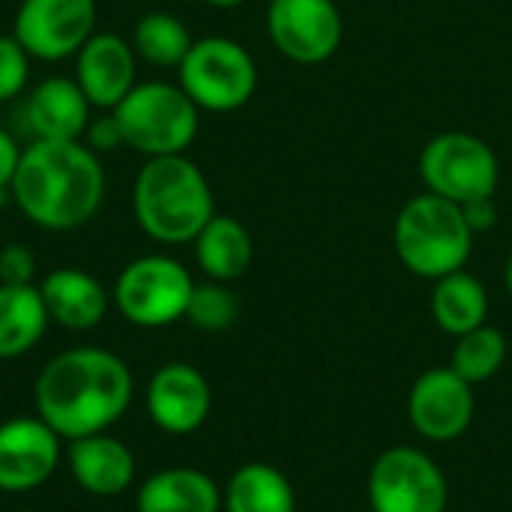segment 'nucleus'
Returning a JSON list of instances; mask_svg holds the SVG:
<instances>
[{
    "mask_svg": "<svg viewBox=\"0 0 512 512\" xmlns=\"http://www.w3.org/2000/svg\"><path fill=\"white\" fill-rule=\"evenodd\" d=\"M135 378L123 357L84 345L51 357L33 381V408L63 441L108 432L129 411Z\"/></svg>",
    "mask_w": 512,
    "mask_h": 512,
    "instance_id": "f257e3e1",
    "label": "nucleus"
},
{
    "mask_svg": "<svg viewBox=\"0 0 512 512\" xmlns=\"http://www.w3.org/2000/svg\"><path fill=\"white\" fill-rule=\"evenodd\" d=\"M12 204L42 231H75L87 225L105 198L99 153L84 141L33 138L9 183Z\"/></svg>",
    "mask_w": 512,
    "mask_h": 512,
    "instance_id": "f03ea898",
    "label": "nucleus"
},
{
    "mask_svg": "<svg viewBox=\"0 0 512 512\" xmlns=\"http://www.w3.org/2000/svg\"><path fill=\"white\" fill-rule=\"evenodd\" d=\"M132 213L138 228L162 243H195L216 216V201L204 171L186 156H156L141 165L132 183Z\"/></svg>",
    "mask_w": 512,
    "mask_h": 512,
    "instance_id": "7ed1b4c3",
    "label": "nucleus"
},
{
    "mask_svg": "<svg viewBox=\"0 0 512 512\" xmlns=\"http://www.w3.org/2000/svg\"><path fill=\"white\" fill-rule=\"evenodd\" d=\"M474 237L477 234L468 228L462 207L432 192L405 201L393 222L396 258L408 273L429 282L465 270L474 252Z\"/></svg>",
    "mask_w": 512,
    "mask_h": 512,
    "instance_id": "20e7f679",
    "label": "nucleus"
},
{
    "mask_svg": "<svg viewBox=\"0 0 512 512\" xmlns=\"http://www.w3.org/2000/svg\"><path fill=\"white\" fill-rule=\"evenodd\" d=\"M198 114L201 108L186 96V90L168 81L135 84L114 108L123 147L147 159L186 153L198 135Z\"/></svg>",
    "mask_w": 512,
    "mask_h": 512,
    "instance_id": "39448f33",
    "label": "nucleus"
},
{
    "mask_svg": "<svg viewBox=\"0 0 512 512\" xmlns=\"http://www.w3.org/2000/svg\"><path fill=\"white\" fill-rule=\"evenodd\" d=\"M177 84L201 111L228 114L255 96L258 66L237 39L204 36L192 42L189 54L177 66Z\"/></svg>",
    "mask_w": 512,
    "mask_h": 512,
    "instance_id": "423d86ee",
    "label": "nucleus"
},
{
    "mask_svg": "<svg viewBox=\"0 0 512 512\" xmlns=\"http://www.w3.org/2000/svg\"><path fill=\"white\" fill-rule=\"evenodd\" d=\"M195 279L171 255H141L114 282L117 312L141 330H162L186 318Z\"/></svg>",
    "mask_w": 512,
    "mask_h": 512,
    "instance_id": "0eeeda50",
    "label": "nucleus"
},
{
    "mask_svg": "<svg viewBox=\"0 0 512 512\" xmlns=\"http://www.w3.org/2000/svg\"><path fill=\"white\" fill-rule=\"evenodd\" d=\"M420 180L426 192L453 204L492 198L501 183V162L492 144L471 132H441L420 153Z\"/></svg>",
    "mask_w": 512,
    "mask_h": 512,
    "instance_id": "6e6552de",
    "label": "nucleus"
},
{
    "mask_svg": "<svg viewBox=\"0 0 512 512\" xmlns=\"http://www.w3.org/2000/svg\"><path fill=\"white\" fill-rule=\"evenodd\" d=\"M372 512H447L450 486L441 465L420 447H390L369 468Z\"/></svg>",
    "mask_w": 512,
    "mask_h": 512,
    "instance_id": "1a4fd4ad",
    "label": "nucleus"
},
{
    "mask_svg": "<svg viewBox=\"0 0 512 512\" xmlns=\"http://www.w3.org/2000/svg\"><path fill=\"white\" fill-rule=\"evenodd\" d=\"M267 36L291 63L318 66L342 48L345 21L336 0H270Z\"/></svg>",
    "mask_w": 512,
    "mask_h": 512,
    "instance_id": "9d476101",
    "label": "nucleus"
},
{
    "mask_svg": "<svg viewBox=\"0 0 512 512\" xmlns=\"http://www.w3.org/2000/svg\"><path fill=\"white\" fill-rule=\"evenodd\" d=\"M96 0H21L12 36L36 60L57 63L75 57L93 36Z\"/></svg>",
    "mask_w": 512,
    "mask_h": 512,
    "instance_id": "9b49d317",
    "label": "nucleus"
},
{
    "mask_svg": "<svg viewBox=\"0 0 512 512\" xmlns=\"http://www.w3.org/2000/svg\"><path fill=\"white\" fill-rule=\"evenodd\" d=\"M474 414V384L450 366L426 369L408 390V423L426 441L450 444L462 438L471 429Z\"/></svg>",
    "mask_w": 512,
    "mask_h": 512,
    "instance_id": "f8f14e48",
    "label": "nucleus"
},
{
    "mask_svg": "<svg viewBox=\"0 0 512 512\" xmlns=\"http://www.w3.org/2000/svg\"><path fill=\"white\" fill-rule=\"evenodd\" d=\"M63 462V438L36 414L0 423V492L27 495L45 486Z\"/></svg>",
    "mask_w": 512,
    "mask_h": 512,
    "instance_id": "ddd939ff",
    "label": "nucleus"
},
{
    "mask_svg": "<svg viewBox=\"0 0 512 512\" xmlns=\"http://www.w3.org/2000/svg\"><path fill=\"white\" fill-rule=\"evenodd\" d=\"M144 408L150 423L165 435L198 432L213 408V390L204 372L192 363L159 366L144 390Z\"/></svg>",
    "mask_w": 512,
    "mask_h": 512,
    "instance_id": "4468645a",
    "label": "nucleus"
},
{
    "mask_svg": "<svg viewBox=\"0 0 512 512\" xmlns=\"http://www.w3.org/2000/svg\"><path fill=\"white\" fill-rule=\"evenodd\" d=\"M138 54L132 42L114 33H93L75 54V81L87 102L99 111H114L135 81Z\"/></svg>",
    "mask_w": 512,
    "mask_h": 512,
    "instance_id": "2eb2a0df",
    "label": "nucleus"
},
{
    "mask_svg": "<svg viewBox=\"0 0 512 512\" xmlns=\"http://www.w3.org/2000/svg\"><path fill=\"white\" fill-rule=\"evenodd\" d=\"M66 462L78 489L93 498H117L129 492L138 474L135 453L126 447V441L108 432L69 441Z\"/></svg>",
    "mask_w": 512,
    "mask_h": 512,
    "instance_id": "dca6fc26",
    "label": "nucleus"
},
{
    "mask_svg": "<svg viewBox=\"0 0 512 512\" xmlns=\"http://www.w3.org/2000/svg\"><path fill=\"white\" fill-rule=\"evenodd\" d=\"M93 105L75 78H45L24 99V120L33 138L42 141H81Z\"/></svg>",
    "mask_w": 512,
    "mask_h": 512,
    "instance_id": "f3484780",
    "label": "nucleus"
},
{
    "mask_svg": "<svg viewBox=\"0 0 512 512\" xmlns=\"http://www.w3.org/2000/svg\"><path fill=\"white\" fill-rule=\"evenodd\" d=\"M39 294H42L48 321L72 333H87L99 327L111 303L102 282L78 267L51 270L39 282Z\"/></svg>",
    "mask_w": 512,
    "mask_h": 512,
    "instance_id": "a211bd4d",
    "label": "nucleus"
},
{
    "mask_svg": "<svg viewBox=\"0 0 512 512\" xmlns=\"http://www.w3.org/2000/svg\"><path fill=\"white\" fill-rule=\"evenodd\" d=\"M135 512H222V489L201 468H162L138 486Z\"/></svg>",
    "mask_w": 512,
    "mask_h": 512,
    "instance_id": "6ab92c4d",
    "label": "nucleus"
},
{
    "mask_svg": "<svg viewBox=\"0 0 512 512\" xmlns=\"http://www.w3.org/2000/svg\"><path fill=\"white\" fill-rule=\"evenodd\" d=\"M255 258V243L249 228L234 216H213L195 237V261L201 273L213 282H237Z\"/></svg>",
    "mask_w": 512,
    "mask_h": 512,
    "instance_id": "aec40b11",
    "label": "nucleus"
},
{
    "mask_svg": "<svg viewBox=\"0 0 512 512\" xmlns=\"http://www.w3.org/2000/svg\"><path fill=\"white\" fill-rule=\"evenodd\" d=\"M429 312L444 333L459 339L489 324V291L474 273L456 270L435 282L429 297Z\"/></svg>",
    "mask_w": 512,
    "mask_h": 512,
    "instance_id": "412c9836",
    "label": "nucleus"
},
{
    "mask_svg": "<svg viewBox=\"0 0 512 512\" xmlns=\"http://www.w3.org/2000/svg\"><path fill=\"white\" fill-rule=\"evenodd\" d=\"M222 510L297 512V492L279 468L267 462H246L228 477L222 489Z\"/></svg>",
    "mask_w": 512,
    "mask_h": 512,
    "instance_id": "4be33fe9",
    "label": "nucleus"
},
{
    "mask_svg": "<svg viewBox=\"0 0 512 512\" xmlns=\"http://www.w3.org/2000/svg\"><path fill=\"white\" fill-rule=\"evenodd\" d=\"M48 312L39 285H3L0 282V360H18L30 354L45 330Z\"/></svg>",
    "mask_w": 512,
    "mask_h": 512,
    "instance_id": "5701e85b",
    "label": "nucleus"
},
{
    "mask_svg": "<svg viewBox=\"0 0 512 512\" xmlns=\"http://www.w3.org/2000/svg\"><path fill=\"white\" fill-rule=\"evenodd\" d=\"M192 33L183 24V18L171 15V12H147L135 21L132 30V48L135 54L150 63V66H180L183 57L192 48Z\"/></svg>",
    "mask_w": 512,
    "mask_h": 512,
    "instance_id": "b1692460",
    "label": "nucleus"
},
{
    "mask_svg": "<svg viewBox=\"0 0 512 512\" xmlns=\"http://www.w3.org/2000/svg\"><path fill=\"white\" fill-rule=\"evenodd\" d=\"M507 354H510V345H507V336L492 327V324H483L465 336L456 339V348H453V357H450V369L459 372L468 384H486L492 381L504 363H507Z\"/></svg>",
    "mask_w": 512,
    "mask_h": 512,
    "instance_id": "393cba45",
    "label": "nucleus"
},
{
    "mask_svg": "<svg viewBox=\"0 0 512 512\" xmlns=\"http://www.w3.org/2000/svg\"><path fill=\"white\" fill-rule=\"evenodd\" d=\"M240 315V303L237 294L225 285V282H201L195 285L192 297H189V309H186V321L195 330L204 333H225L228 327H234Z\"/></svg>",
    "mask_w": 512,
    "mask_h": 512,
    "instance_id": "a878e982",
    "label": "nucleus"
},
{
    "mask_svg": "<svg viewBox=\"0 0 512 512\" xmlns=\"http://www.w3.org/2000/svg\"><path fill=\"white\" fill-rule=\"evenodd\" d=\"M30 78V54L24 45L9 33L0 36V102L15 99Z\"/></svg>",
    "mask_w": 512,
    "mask_h": 512,
    "instance_id": "bb28decb",
    "label": "nucleus"
},
{
    "mask_svg": "<svg viewBox=\"0 0 512 512\" xmlns=\"http://www.w3.org/2000/svg\"><path fill=\"white\" fill-rule=\"evenodd\" d=\"M36 255L24 243L0 249V282L3 285H36Z\"/></svg>",
    "mask_w": 512,
    "mask_h": 512,
    "instance_id": "cd10ccee",
    "label": "nucleus"
},
{
    "mask_svg": "<svg viewBox=\"0 0 512 512\" xmlns=\"http://www.w3.org/2000/svg\"><path fill=\"white\" fill-rule=\"evenodd\" d=\"M81 141L93 150V153H108L114 147H123V135H120V126L114 120V111H105L102 117H90Z\"/></svg>",
    "mask_w": 512,
    "mask_h": 512,
    "instance_id": "c85d7f7f",
    "label": "nucleus"
},
{
    "mask_svg": "<svg viewBox=\"0 0 512 512\" xmlns=\"http://www.w3.org/2000/svg\"><path fill=\"white\" fill-rule=\"evenodd\" d=\"M462 213H465V222L474 234H486L498 225V204H495V195L492 198H474L468 204H462Z\"/></svg>",
    "mask_w": 512,
    "mask_h": 512,
    "instance_id": "c756f323",
    "label": "nucleus"
},
{
    "mask_svg": "<svg viewBox=\"0 0 512 512\" xmlns=\"http://www.w3.org/2000/svg\"><path fill=\"white\" fill-rule=\"evenodd\" d=\"M18 159H21L18 141L6 129H0V192L9 189V183L15 177V168H18Z\"/></svg>",
    "mask_w": 512,
    "mask_h": 512,
    "instance_id": "7c9ffc66",
    "label": "nucleus"
},
{
    "mask_svg": "<svg viewBox=\"0 0 512 512\" xmlns=\"http://www.w3.org/2000/svg\"><path fill=\"white\" fill-rule=\"evenodd\" d=\"M207 6H213V9H234V6H240V3H246V0H204Z\"/></svg>",
    "mask_w": 512,
    "mask_h": 512,
    "instance_id": "2f4dec72",
    "label": "nucleus"
},
{
    "mask_svg": "<svg viewBox=\"0 0 512 512\" xmlns=\"http://www.w3.org/2000/svg\"><path fill=\"white\" fill-rule=\"evenodd\" d=\"M504 282H507V291H510V297H512V252H510V258H507V270H504Z\"/></svg>",
    "mask_w": 512,
    "mask_h": 512,
    "instance_id": "473e14b6",
    "label": "nucleus"
}]
</instances>
